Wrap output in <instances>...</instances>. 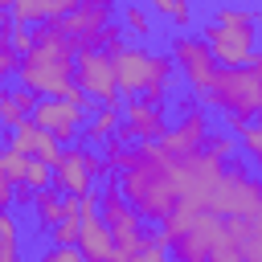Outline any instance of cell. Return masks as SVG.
I'll return each mask as SVG.
<instances>
[{"label":"cell","instance_id":"1","mask_svg":"<svg viewBox=\"0 0 262 262\" xmlns=\"http://www.w3.org/2000/svg\"><path fill=\"white\" fill-rule=\"evenodd\" d=\"M119 184H123V196L131 201V209L147 225H164L176 213L180 196H184V188H180V160L164 156L160 143H135L127 168L119 172Z\"/></svg>","mask_w":262,"mask_h":262},{"label":"cell","instance_id":"2","mask_svg":"<svg viewBox=\"0 0 262 262\" xmlns=\"http://www.w3.org/2000/svg\"><path fill=\"white\" fill-rule=\"evenodd\" d=\"M78 74V45L57 33V25H41L37 29V49L29 57H20L16 82L41 98H57Z\"/></svg>","mask_w":262,"mask_h":262},{"label":"cell","instance_id":"3","mask_svg":"<svg viewBox=\"0 0 262 262\" xmlns=\"http://www.w3.org/2000/svg\"><path fill=\"white\" fill-rule=\"evenodd\" d=\"M115 70H119V90L127 98H143L151 106H168L172 78H176V61H172L168 49L160 53V49H147V45H127L115 57Z\"/></svg>","mask_w":262,"mask_h":262},{"label":"cell","instance_id":"4","mask_svg":"<svg viewBox=\"0 0 262 262\" xmlns=\"http://www.w3.org/2000/svg\"><path fill=\"white\" fill-rule=\"evenodd\" d=\"M209 111L221 115H242V119H258L262 115V49L246 61V66H221L213 90L201 98Z\"/></svg>","mask_w":262,"mask_h":262},{"label":"cell","instance_id":"5","mask_svg":"<svg viewBox=\"0 0 262 262\" xmlns=\"http://www.w3.org/2000/svg\"><path fill=\"white\" fill-rule=\"evenodd\" d=\"M209 213H217V217H246V221H254L258 213H262V180L250 172V160H242V156H233L229 164H225V176H221V184L213 188V196H209Z\"/></svg>","mask_w":262,"mask_h":262},{"label":"cell","instance_id":"6","mask_svg":"<svg viewBox=\"0 0 262 262\" xmlns=\"http://www.w3.org/2000/svg\"><path fill=\"white\" fill-rule=\"evenodd\" d=\"M168 53H172V61H176V74L184 78V86H188L196 98H205V94L213 90L217 74H221V61L213 57L209 41H205L201 33H172V41H168Z\"/></svg>","mask_w":262,"mask_h":262},{"label":"cell","instance_id":"7","mask_svg":"<svg viewBox=\"0 0 262 262\" xmlns=\"http://www.w3.org/2000/svg\"><path fill=\"white\" fill-rule=\"evenodd\" d=\"M209 135H213V127H209V106H205L201 98H180V102H176V123H172V131L160 139V147H164V156H172V160H192V156L205 151Z\"/></svg>","mask_w":262,"mask_h":262},{"label":"cell","instance_id":"8","mask_svg":"<svg viewBox=\"0 0 262 262\" xmlns=\"http://www.w3.org/2000/svg\"><path fill=\"white\" fill-rule=\"evenodd\" d=\"M98 176H111V168H106V160L98 156V147H90V143H70V147L61 151V164L53 168V188H57V192H70V196H90Z\"/></svg>","mask_w":262,"mask_h":262},{"label":"cell","instance_id":"9","mask_svg":"<svg viewBox=\"0 0 262 262\" xmlns=\"http://www.w3.org/2000/svg\"><path fill=\"white\" fill-rule=\"evenodd\" d=\"M74 82L90 94L94 106H111V102H123L119 94V70H115V57L102 53V49H82L78 53V74Z\"/></svg>","mask_w":262,"mask_h":262},{"label":"cell","instance_id":"10","mask_svg":"<svg viewBox=\"0 0 262 262\" xmlns=\"http://www.w3.org/2000/svg\"><path fill=\"white\" fill-rule=\"evenodd\" d=\"M115 12H119L115 0H82L70 16H61V20H53V25H57V33H66V37L78 45V53H82V49H98L102 29L111 25Z\"/></svg>","mask_w":262,"mask_h":262},{"label":"cell","instance_id":"11","mask_svg":"<svg viewBox=\"0 0 262 262\" xmlns=\"http://www.w3.org/2000/svg\"><path fill=\"white\" fill-rule=\"evenodd\" d=\"M168 131H172V123H168L164 106H151L143 98H127L123 102V127L115 131L119 139H127V143H160Z\"/></svg>","mask_w":262,"mask_h":262},{"label":"cell","instance_id":"12","mask_svg":"<svg viewBox=\"0 0 262 262\" xmlns=\"http://www.w3.org/2000/svg\"><path fill=\"white\" fill-rule=\"evenodd\" d=\"M225 233V217L217 213H201L176 242H172V262H213L217 237Z\"/></svg>","mask_w":262,"mask_h":262},{"label":"cell","instance_id":"13","mask_svg":"<svg viewBox=\"0 0 262 262\" xmlns=\"http://www.w3.org/2000/svg\"><path fill=\"white\" fill-rule=\"evenodd\" d=\"M201 37L209 41L213 57L221 66H246L254 53H258V29H225V25H205Z\"/></svg>","mask_w":262,"mask_h":262},{"label":"cell","instance_id":"14","mask_svg":"<svg viewBox=\"0 0 262 262\" xmlns=\"http://www.w3.org/2000/svg\"><path fill=\"white\" fill-rule=\"evenodd\" d=\"M86 119H90V115H86L82 106H70L66 98H41V102H37V111H33V123H37V127H45L49 135H57L66 147L82 135Z\"/></svg>","mask_w":262,"mask_h":262},{"label":"cell","instance_id":"15","mask_svg":"<svg viewBox=\"0 0 262 262\" xmlns=\"http://www.w3.org/2000/svg\"><path fill=\"white\" fill-rule=\"evenodd\" d=\"M78 250L86 254V262H115V258H119L115 229L102 221V213L82 217V237H78Z\"/></svg>","mask_w":262,"mask_h":262},{"label":"cell","instance_id":"16","mask_svg":"<svg viewBox=\"0 0 262 262\" xmlns=\"http://www.w3.org/2000/svg\"><path fill=\"white\" fill-rule=\"evenodd\" d=\"M82 0H12V20L16 25H29V29H41V25H53L61 16H70Z\"/></svg>","mask_w":262,"mask_h":262},{"label":"cell","instance_id":"17","mask_svg":"<svg viewBox=\"0 0 262 262\" xmlns=\"http://www.w3.org/2000/svg\"><path fill=\"white\" fill-rule=\"evenodd\" d=\"M37 102H41V94H33V90H25L20 82H12V86H4V90H0V123H4L8 131H16L20 123H29V119H33V111H37Z\"/></svg>","mask_w":262,"mask_h":262},{"label":"cell","instance_id":"18","mask_svg":"<svg viewBox=\"0 0 262 262\" xmlns=\"http://www.w3.org/2000/svg\"><path fill=\"white\" fill-rule=\"evenodd\" d=\"M123 127V102H111V106H94L90 111V119H86V127H82V143H106L115 131Z\"/></svg>","mask_w":262,"mask_h":262},{"label":"cell","instance_id":"19","mask_svg":"<svg viewBox=\"0 0 262 262\" xmlns=\"http://www.w3.org/2000/svg\"><path fill=\"white\" fill-rule=\"evenodd\" d=\"M119 20H123V29H127V37H131L135 45H143V41L156 33V12H151L143 0H127V4H119Z\"/></svg>","mask_w":262,"mask_h":262},{"label":"cell","instance_id":"20","mask_svg":"<svg viewBox=\"0 0 262 262\" xmlns=\"http://www.w3.org/2000/svg\"><path fill=\"white\" fill-rule=\"evenodd\" d=\"M33 217H37V225L49 233L53 225H61L66 221V192H57V188H45V192H37V201H33Z\"/></svg>","mask_w":262,"mask_h":262},{"label":"cell","instance_id":"21","mask_svg":"<svg viewBox=\"0 0 262 262\" xmlns=\"http://www.w3.org/2000/svg\"><path fill=\"white\" fill-rule=\"evenodd\" d=\"M0 262H25L20 258V221H16V213H0Z\"/></svg>","mask_w":262,"mask_h":262},{"label":"cell","instance_id":"22","mask_svg":"<svg viewBox=\"0 0 262 262\" xmlns=\"http://www.w3.org/2000/svg\"><path fill=\"white\" fill-rule=\"evenodd\" d=\"M156 16H164V20H172L180 33H188V25H192V4L188 0H143Z\"/></svg>","mask_w":262,"mask_h":262},{"label":"cell","instance_id":"23","mask_svg":"<svg viewBox=\"0 0 262 262\" xmlns=\"http://www.w3.org/2000/svg\"><path fill=\"white\" fill-rule=\"evenodd\" d=\"M213 25H225V29H258V12L237 8V4H217L213 8Z\"/></svg>","mask_w":262,"mask_h":262},{"label":"cell","instance_id":"24","mask_svg":"<svg viewBox=\"0 0 262 262\" xmlns=\"http://www.w3.org/2000/svg\"><path fill=\"white\" fill-rule=\"evenodd\" d=\"M29 160L33 156H20V151H12V147H4V156H0V176L8 180V184H25V176H29Z\"/></svg>","mask_w":262,"mask_h":262},{"label":"cell","instance_id":"25","mask_svg":"<svg viewBox=\"0 0 262 262\" xmlns=\"http://www.w3.org/2000/svg\"><path fill=\"white\" fill-rule=\"evenodd\" d=\"M131 147H135V143H127V139L111 135V139L102 143V160H106V168H111V172H123V168H127V160H131Z\"/></svg>","mask_w":262,"mask_h":262},{"label":"cell","instance_id":"26","mask_svg":"<svg viewBox=\"0 0 262 262\" xmlns=\"http://www.w3.org/2000/svg\"><path fill=\"white\" fill-rule=\"evenodd\" d=\"M135 262H172V246H168V237H164L160 229H151V233H147V246L135 254Z\"/></svg>","mask_w":262,"mask_h":262},{"label":"cell","instance_id":"27","mask_svg":"<svg viewBox=\"0 0 262 262\" xmlns=\"http://www.w3.org/2000/svg\"><path fill=\"white\" fill-rule=\"evenodd\" d=\"M237 147H242V143H237V135H229V131H213V135H209V143H205V151H209V156H217V160H225V164L237 156Z\"/></svg>","mask_w":262,"mask_h":262},{"label":"cell","instance_id":"28","mask_svg":"<svg viewBox=\"0 0 262 262\" xmlns=\"http://www.w3.org/2000/svg\"><path fill=\"white\" fill-rule=\"evenodd\" d=\"M82 237V217H66L61 225L49 229V246H78Z\"/></svg>","mask_w":262,"mask_h":262},{"label":"cell","instance_id":"29","mask_svg":"<svg viewBox=\"0 0 262 262\" xmlns=\"http://www.w3.org/2000/svg\"><path fill=\"white\" fill-rule=\"evenodd\" d=\"M237 143H242V151H246V160L262 168V115H258V119L250 123V131H246V135H242Z\"/></svg>","mask_w":262,"mask_h":262},{"label":"cell","instance_id":"30","mask_svg":"<svg viewBox=\"0 0 262 262\" xmlns=\"http://www.w3.org/2000/svg\"><path fill=\"white\" fill-rule=\"evenodd\" d=\"M37 262H86V254L78 246H45L37 254Z\"/></svg>","mask_w":262,"mask_h":262},{"label":"cell","instance_id":"31","mask_svg":"<svg viewBox=\"0 0 262 262\" xmlns=\"http://www.w3.org/2000/svg\"><path fill=\"white\" fill-rule=\"evenodd\" d=\"M16 70H20V53L12 49L8 37H0V74L4 78H16Z\"/></svg>","mask_w":262,"mask_h":262},{"label":"cell","instance_id":"32","mask_svg":"<svg viewBox=\"0 0 262 262\" xmlns=\"http://www.w3.org/2000/svg\"><path fill=\"white\" fill-rule=\"evenodd\" d=\"M246 262H262V242H258V237H250V246H246Z\"/></svg>","mask_w":262,"mask_h":262},{"label":"cell","instance_id":"33","mask_svg":"<svg viewBox=\"0 0 262 262\" xmlns=\"http://www.w3.org/2000/svg\"><path fill=\"white\" fill-rule=\"evenodd\" d=\"M250 225H254V237H258V242H262V213H258V217H254V221H250Z\"/></svg>","mask_w":262,"mask_h":262},{"label":"cell","instance_id":"34","mask_svg":"<svg viewBox=\"0 0 262 262\" xmlns=\"http://www.w3.org/2000/svg\"><path fill=\"white\" fill-rule=\"evenodd\" d=\"M115 262H131V258H123V254H119V258H115Z\"/></svg>","mask_w":262,"mask_h":262},{"label":"cell","instance_id":"35","mask_svg":"<svg viewBox=\"0 0 262 262\" xmlns=\"http://www.w3.org/2000/svg\"><path fill=\"white\" fill-rule=\"evenodd\" d=\"M258 29H262V12H258Z\"/></svg>","mask_w":262,"mask_h":262}]
</instances>
